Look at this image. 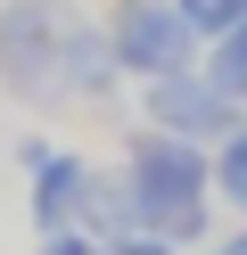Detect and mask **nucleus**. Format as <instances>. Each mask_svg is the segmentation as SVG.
Returning a JSON list of instances; mask_svg holds the SVG:
<instances>
[{
    "instance_id": "nucleus-12",
    "label": "nucleus",
    "mask_w": 247,
    "mask_h": 255,
    "mask_svg": "<svg viewBox=\"0 0 247 255\" xmlns=\"http://www.w3.org/2000/svg\"><path fill=\"white\" fill-rule=\"evenodd\" d=\"M115 255H190V247H173V239H132V247H115Z\"/></svg>"
},
{
    "instance_id": "nucleus-3",
    "label": "nucleus",
    "mask_w": 247,
    "mask_h": 255,
    "mask_svg": "<svg viewBox=\"0 0 247 255\" xmlns=\"http://www.w3.org/2000/svg\"><path fill=\"white\" fill-rule=\"evenodd\" d=\"M107 50L124 66V83H157L206 58V33L181 17V0H115L107 8Z\"/></svg>"
},
{
    "instance_id": "nucleus-5",
    "label": "nucleus",
    "mask_w": 247,
    "mask_h": 255,
    "mask_svg": "<svg viewBox=\"0 0 247 255\" xmlns=\"http://www.w3.org/2000/svg\"><path fill=\"white\" fill-rule=\"evenodd\" d=\"M8 156H16V173H25V214H33V231H58V222H74L82 181H91V156L58 148L49 132H16V140H8Z\"/></svg>"
},
{
    "instance_id": "nucleus-2",
    "label": "nucleus",
    "mask_w": 247,
    "mask_h": 255,
    "mask_svg": "<svg viewBox=\"0 0 247 255\" xmlns=\"http://www.w3.org/2000/svg\"><path fill=\"white\" fill-rule=\"evenodd\" d=\"M74 0H0V91L33 116L74 107Z\"/></svg>"
},
{
    "instance_id": "nucleus-1",
    "label": "nucleus",
    "mask_w": 247,
    "mask_h": 255,
    "mask_svg": "<svg viewBox=\"0 0 247 255\" xmlns=\"http://www.w3.org/2000/svg\"><path fill=\"white\" fill-rule=\"evenodd\" d=\"M124 173L140 189V214H148V239H173V247L206 255L223 239V198H214V148L181 132H157V124H132L124 132Z\"/></svg>"
},
{
    "instance_id": "nucleus-4",
    "label": "nucleus",
    "mask_w": 247,
    "mask_h": 255,
    "mask_svg": "<svg viewBox=\"0 0 247 255\" xmlns=\"http://www.w3.org/2000/svg\"><path fill=\"white\" fill-rule=\"evenodd\" d=\"M140 124H157V132H181V140H198V148H214V140H231V132L247 124V107L231 99L206 66H181V74L140 83Z\"/></svg>"
},
{
    "instance_id": "nucleus-8",
    "label": "nucleus",
    "mask_w": 247,
    "mask_h": 255,
    "mask_svg": "<svg viewBox=\"0 0 247 255\" xmlns=\"http://www.w3.org/2000/svg\"><path fill=\"white\" fill-rule=\"evenodd\" d=\"M198 66H206V74H214V83H223V91H231V99H239V107H247V17H239V25H231V33H223V41H206V58H198Z\"/></svg>"
},
{
    "instance_id": "nucleus-6",
    "label": "nucleus",
    "mask_w": 247,
    "mask_h": 255,
    "mask_svg": "<svg viewBox=\"0 0 247 255\" xmlns=\"http://www.w3.org/2000/svg\"><path fill=\"white\" fill-rule=\"evenodd\" d=\"M74 222L99 239V247H132V239H148V214H140V189H132V173L124 165H91V181H82V206H74Z\"/></svg>"
},
{
    "instance_id": "nucleus-11",
    "label": "nucleus",
    "mask_w": 247,
    "mask_h": 255,
    "mask_svg": "<svg viewBox=\"0 0 247 255\" xmlns=\"http://www.w3.org/2000/svg\"><path fill=\"white\" fill-rule=\"evenodd\" d=\"M206 255H247V214H231V222H223V239H214Z\"/></svg>"
},
{
    "instance_id": "nucleus-10",
    "label": "nucleus",
    "mask_w": 247,
    "mask_h": 255,
    "mask_svg": "<svg viewBox=\"0 0 247 255\" xmlns=\"http://www.w3.org/2000/svg\"><path fill=\"white\" fill-rule=\"evenodd\" d=\"M33 255H107L82 222H58V231H33Z\"/></svg>"
},
{
    "instance_id": "nucleus-9",
    "label": "nucleus",
    "mask_w": 247,
    "mask_h": 255,
    "mask_svg": "<svg viewBox=\"0 0 247 255\" xmlns=\"http://www.w3.org/2000/svg\"><path fill=\"white\" fill-rule=\"evenodd\" d=\"M181 17H190V25H198V33H206V41H223L231 25L247 17V0H181Z\"/></svg>"
},
{
    "instance_id": "nucleus-7",
    "label": "nucleus",
    "mask_w": 247,
    "mask_h": 255,
    "mask_svg": "<svg viewBox=\"0 0 247 255\" xmlns=\"http://www.w3.org/2000/svg\"><path fill=\"white\" fill-rule=\"evenodd\" d=\"M214 198H223V214H247V124L214 140Z\"/></svg>"
}]
</instances>
